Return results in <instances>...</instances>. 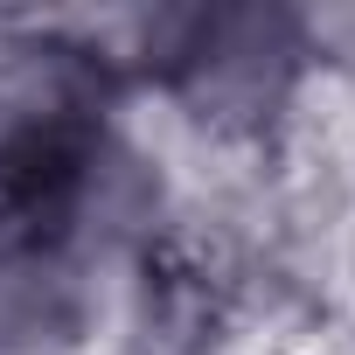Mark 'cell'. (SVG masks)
Segmentation results:
<instances>
[{
	"mask_svg": "<svg viewBox=\"0 0 355 355\" xmlns=\"http://www.w3.org/2000/svg\"><path fill=\"white\" fill-rule=\"evenodd\" d=\"M146 49L160 56V77L174 91L202 105V119H265L306 56L300 21L265 8L167 15L160 28H146Z\"/></svg>",
	"mask_w": 355,
	"mask_h": 355,
	"instance_id": "1",
	"label": "cell"
}]
</instances>
